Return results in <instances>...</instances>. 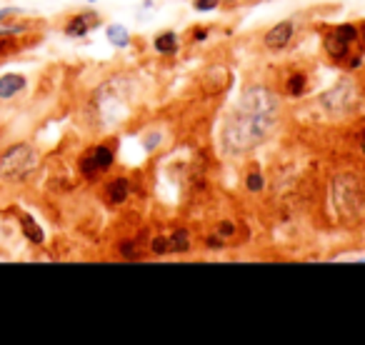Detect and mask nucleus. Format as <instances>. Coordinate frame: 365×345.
<instances>
[{"mask_svg": "<svg viewBox=\"0 0 365 345\" xmlns=\"http://www.w3.org/2000/svg\"><path fill=\"white\" fill-rule=\"evenodd\" d=\"M240 118L225 128V145L233 153L255 148L273 130V105L275 101L265 91H250L240 103Z\"/></svg>", "mask_w": 365, "mask_h": 345, "instance_id": "nucleus-1", "label": "nucleus"}, {"mask_svg": "<svg viewBox=\"0 0 365 345\" xmlns=\"http://www.w3.org/2000/svg\"><path fill=\"white\" fill-rule=\"evenodd\" d=\"M38 168V153L28 143L13 145L6 155L0 158V175L8 180H23L28 178Z\"/></svg>", "mask_w": 365, "mask_h": 345, "instance_id": "nucleus-2", "label": "nucleus"}, {"mask_svg": "<svg viewBox=\"0 0 365 345\" xmlns=\"http://www.w3.org/2000/svg\"><path fill=\"white\" fill-rule=\"evenodd\" d=\"M113 150L108 145H96L81 158V172L86 178H96L113 165Z\"/></svg>", "mask_w": 365, "mask_h": 345, "instance_id": "nucleus-3", "label": "nucleus"}, {"mask_svg": "<svg viewBox=\"0 0 365 345\" xmlns=\"http://www.w3.org/2000/svg\"><path fill=\"white\" fill-rule=\"evenodd\" d=\"M290 38H293V23H278V26H273L268 31V36H265V46L270 48V51H280V48H285L290 43Z\"/></svg>", "mask_w": 365, "mask_h": 345, "instance_id": "nucleus-4", "label": "nucleus"}, {"mask_svg": "<svg viewBox=\"0 0 365 345\" xmlns=\"http://www.w3.org/2000/svg\"><path fill=\"white\" fill-rule=\"evenodd\" d=\"M26 88V78L23 76H16V73H8V76L0 78V98L8 101V98L18 96V93Z\"/></svg>", "mask_w": 365, "mask_h": 345, "instance_id": "nucleus-5", "label": "nucleus"}, {"mask_svg": "<svg viewBox=\"0 0 365 345\" xmlns=\"http://www.w3.org/2000/svg\"><path fill=\"white\" fill-rule=\"evenodd\" d=\"M348 48H350V43L345 41L338 31L328 33V38H325V51H328V56H333L335 61H340V58L348 56Z\"/></svg>", "mask_w": 365, "mask_h": 345, "instance_id": "nucleus-6", "label": "nucleus"}, {"mask_svg": "<svg viewBox=\"0 0 365 345\" xmlns=\"http://www.w3.org/2000/svg\"><path fill=\"white\" fill-rule=\"evenodd\" d=\"M93 26H96V16H93V13H86V16L73 18V21L68 23L66 33H68V36H73V38H81V36H86Z\"/></svg>", "mask_w": 365, "mask_h": 345, "instance_id": "nucleus-7", "label": "nucleus"}, {"mask_svg": "<svg viewBox=\"0 0 365 345\" xmlns=\"http://www.w3.org/2000/svg\"><path fill=\"white\" fill-rule=\"evenodd\" d=\"M128 190H130V183H128L125 178L113 180V183L108 185V200H110L113 205H120L123 200L128 198Z\"/></svg>", "mask_w": 365, "mask_h": 345, "instance_id": "nucleus-8", "label": "nucleus"}, {"mask_svg": "<svg viewBox=\"0 0 365 345\" xmlns=\"http://www.w3.org/2000/svg\"><path fill=\"white\" fill-rule=\"evenodd\" d=\"M21 228H23V233L28 235V240H33V243H43V238H46L43 228L31 218V215H23V218H21Z\"/></svg>", "mask_w": 365, "mask_h": 345, "instance_id": "nucleus-9", "label": "nucleus"}, {"mask_svg": "<svg viewBox=\"0 0 365 345\" xmlns=\"http://www.w3.org/2000/svg\"><path fill=\"white\" fill-rule=\"evenodd\" d=\"M168 248L173 250V253H185V250L190 248V235L188 230H175V233L168 238Z\"/></svg>", "mask_w": 365, "mask_h": 345, "instance_id": "nucleus-10", "label": "nucleus"}, {"mask_svg": "<svg viewBox=\"0 0 365 345\" xmlns=\"http://www.w3.org/2000/svg\"><path fill=\"white\" fill-rule=\"evenodd\" d=\"M106 33H108V41L115 48H125L130 43V36H128V31L123 26H108Z\"/></svg>", "mask_w": 365, "mask_h": 345, "instance_id": "nucleus-11", "label": "nucleus"}, {"mask_svg": "<svg viewBox=\"0 0 365 345\" xmlns=\"http://www.w3.org/2000/svg\"><path fill=\"white\" fill-rule=\"evenodd\" d=\"M155 51L158 53H175L178 51V36L175 33H163L155 38Z\"/></svg>", "mask_w": 365, "mask_h": 345, "instance_id": "nucleus-12", "label": "nucleus"}, {"mask_svg": "<svg viewBox=\"0 0 365 345\" xmlns=\"http://www.w3.org/2000/svg\"><path fill=\"white\" fill-rule=\"evenodd\" d=\"M288 93H290V96H303V93H305V76H303V73H295V76H290Z\"/></svg>", "mask_w": 365, "mask_h": 345, "instance_id": "nucleus-13", "label": "nucleus"}, {"mask_svg": "<svg viewBox=\"0 0 365 345\" xmlns=\"http://www.w3.org/2000/svg\"><path fill=\"white\" fill-rule=\"evenodd\" d=\"M168 250H170V248H168V238H155V240H153V253L160 255V253H168Z\"/></svg>", "mask_w": 365, "mask_h": 345, "instance_id": "nucleus-14", "label": "nucleus"}, {"mask_svg": "<svg viewBox=\"0 0 365 345\" xmlns=\"http://www.w3.org/2000/svg\"><path fill=\"white\" fill-rule=\"evenodd\" d=\"M218 0H195V11H213Z\"/></svg>", "mask_w": 365, "mask_h": 345, "instance_id": "nucleus-15", "label": "nucleus"}, {"mask_svg": "<svg viewBox=\"0 0 365 345\" xmlns=\"http://www.w3.org/2000/svg\"><path fill=\"white\" fill-rule=\"evenodd\" d=\"M248 188L250 190H260V188H263V178H260L258 172H253V175L248 178Z\"/></svg>", "mask_w": 365, "mask_h": 345, "instance_id": "nucleus-16", "label": "nucleus"}, {"mask_svg": "<svg viewBox=\"0 0 365 345\" xmlns=\"http://www.w3.org/2000/svg\"><path fill=\"white\" fill-rule=\"evenodd\" d=\"M233 233H235L233 223H223V225L218 228V235H220V238H228V235H233Z\"/></svg>", "mask_w": 365, "mask_h": 345, "instance_id": "nucleus-17", "label": "nucleus"}, {"mask_svg": "<svg viewBox=\"0 0 365 345\" xmlns=\"http://www.w3.org/2000/svg\"><path fill=\"white\" fill-rule=\"evenodd\" d=\"M13 13H18V11H13V8H6V11H0V21H3L6 16H13Z\"/></svg>", "mask_w": 365, "mask_h": 345, "instance_id": "nucleus-18", "label": "nucleus"}, {"mask_svg": "<svg viewBox=\"0 0 365 345\" xmlns=\"http://www.w3.org/2000/svg\"><path fill=\"white\" fill-rule=\"evenodd\" d=\"M358 38H360V41H363V46H365V23H363V28H360V31H358Z\"/></svg>", "mask_w": 365, "mask_h": 345, "instance_id": "nucleus-19", "label": "nucleus"}]
</instances>
